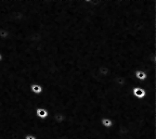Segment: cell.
Listing matches in <instances>:
<instances>
[{
    "instance_id": "1",
    "label": "cell",
    "mask_w": 156,
    "mask_h": 139,
    "mask_svg": "<svg viewBox=\"0 0 156 139\" xmlns=\"http://www.w3.org/2000/svg\"><path fill=\"white\" fill-rule=\"evenodd\" d=\"M153 88H156V87H153ZM153 88H151V89H153ZM150 90H148V89H146L144 87H141V86H135L132 89V94L136 98L141 99V98H144L147 96V94H148V92Z\"/></svg>"
},
{
    "instance_id": "2",
    "label": "cell",
    "mask_w": 156,
    "mask_h": 139,
    "mask_svg": "<svg viewBox=\"0 0 156 139\" xmlns=\"http://www.w3.org/2000/svg\"><path fill=\"white\" fill-rule=\"evenodd\" d=\"M135 77L136 80H139L140 82H145L147 81V79H148V75L147 73L144 71H141V70H138V71H136L135 73H134Z\"/></svg>"
},
{
    "instance_id": "3",
    "label": "cell",
    "mask_w": 156,
    "mask_h": 139,
    "mask_svg": "<svg viewBox=\"0 0 156 139\" xmlns=\"http://www.w3.org/2000/svg\"><path fill=\"white\" fill-rule=\"evenodd\" d=\"M35 115L39 119H47L48 117L49 113H48V109L45 108H38L35 109Z\"/></svg>"
},
{
    "instance_id": "4",
    "label": "cell",
    "mask_w": 156,
    "mask_h": 139,
    "mask_svg": "<svg viewBox=\"0 0 156 139\" xmlns=\"http://www.w3.org/2000/svg\"><path fill=\"white\" fill-rule=\"evenodd\" d=\"M101 125L104 128H111L113 125V122L112 121L111 118L103 117L101 119Z\"/></svg>"
},
{
    "instance_id": "5",
    "label": "cell",
    "mask_w": 156,
    "mask_h": 139,
    "mask_svg": "<svg viewBox=\"0 0 156 139\" xmlns=\"http://www.w3.org/2000/svg\"><path fill=\"white\" fill-rule=\"evenodd\" d=\"M44 89L43 86L41 85H38V84H33L31 85V92L34 95H41L43 93Z\"/></svg>"
},
{
    "instance_id": "6",
    "label": "cell",
    "mask_w": 156,
    "mask_h": 139,
    "mask_svg": "<svg viewBox=\"0 0 156 139\" xmlns=\"http://www.w3.org/2000/svg\"><path fill=\"white\" fill-rule=\"evenodd\" d=\"M9 36V32L5 28H0V39L2 40H6Z\"/></svg>"
},
{
    "instance_id": "7",
    "label": "cell",
    "mask_w": 156,
    "mask_h": 139,
    "mask_svg": "<svg viewBox=\"0 0 156 139\" xmlns=\"http://www.w3.org/2000/svg\"><path fill=\"white\" fill-rule=\"evenodd\" d=\"M24 139H37V138H36V136L34 135V134H26V135L24 136Z\"/></svg>"
},
{
    "instance_id": "8",
    "label": "cell",
    "mask_w": 156,
    "mask_h": 139,
    "mask_svg": "<svg viewBox=\"0 0 156 139\" xmlns=\"http://www.w3.org/2000/svg\"><path fill=\"white\" fill-rule=\"evenodd\" d=\"M2 61V56H1V54H0V61Z\"/></svg>"
}]
</instances>
